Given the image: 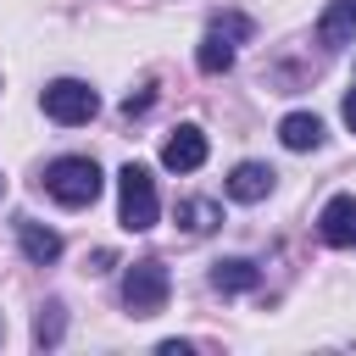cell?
Wrapping results in <instances>:
<instances>
[{"label":"cell","instance_id":"obj_6","mask_svg":"<svg viewBox=\"0 0 356 356\" xmlns=\"http://www.w3.org/2000/svg\"><path fill=\"white\" fill-rule=\"evenodd\" d=\"M206 150H211L206 134H200L195 122H184V128L161 145V167H167V172H195V167H206Z\"/></svg>","mask_w":356,"mask_h":356},{"label":"cell","instance_id":"obj_12","mask_svg":"<svg viewBox=\"0 0 356 356\" xmlns=\"http://www.w3.org/2000/svg\"><path fill=\"white\" fill-rule=\"evenodd\" d=\"M211 284H217L222 295H239V289H250V284H256V267H250L245 256H228V261H217Z\"/></svg>","mask_w":356,"mask_h":356},{"label":"cell","instance_id":"obj_14","mask_svg":"<svg viewBox=\"0 0 356 356\" xmlns=\"http://www.w3.org/2000/svg\"><path fill=\"white\" fill-rule=\"evenodd\" d=\"M33 339H39V345H56V339H61V306H56V300L44 306V317H39V328H33Z\"/></svg>","mask_w":356,"mask_h":356},{"label":"cell","instance_id":"obj_8","mask_svg":"<svg viewBox=\"0 0 356 356\" xmlns=\"http://www.w3.org/2000/svg\"><path fill=\"white\" fill-rule=\"evenodd\" d=\"M317 228H323L328 245H356V195H334V200L323 206Z\"/></svg>","mask_w":356,"mask_h":356},{"label":"cell","instance_id":"obj_13","mask_svg":"<svg viewBox=\"0 0 356 356\" xmlns=\"http://www.w3.org/2000/svg\"><path fill=\"white\" fill-rule=\"evenodd\" d=\"M178 222H184L189 234H206V228L217 222V206H211V200H184V206H178Z\"/></svg>","mask_w":356,"mask_h":356},{"label":"cell","instance_id":"obj_11","mask_svg":"<svg viewBox=\"0 0 356 356\" xmlns=\"http://www.w3.org/2000/svg\"><path fill=\"white\" fill-rule=\"evenodd\" d=\"M278 139H284V150H317V145H323V117L289 111V117L278 122Z\"/></svg>","mask_w":356,"mask_h":356},{"label":"cell","instance_id":"obj_15","mask_svg":"<svg viewBox=\"0 0 356 356\" xmlns=\"http://www.w3.org/2000/svg\"><path fill=\"white\" fill-rule=\"evenodd\" d=\"M345 128H350V134H356V89H350V95H345Z\"/></svg>","mask_w":356,"mask_h":356},{"label":"cell","instance_id":"obj_7","mask_svg":"<svg viewBox=\"0 0 356 356\" xmlns=\"http://www.w3.org/2000/svg\"><path fill=\"white\" fill-rule=\"evenodd\" d=\"M273 178H278V172H273L267 161H239V167L228 172V184H222V189H228V200L256 206V200H267V195H273Z\"/></svg>","mask_w":356,"mask_h":356},{"label":"cell","instance_id":"obj_1","mask_svg":"<svg viewBox=\"0 0 356 356\" xmlns=\"http://www.w3.org/2000/svg\"><path fill=\"white\" fill-rule=\"evenodd\" d=\"M100 167L89 161V156H56L50 167H44V189H50V200L56 206H95L100 200Z\"/></svg>","mask_w":356,"mask_h":356},{"label":"cell","instance_id":"obj_4","mask_svg":"<svg viewBox=\"0 0 356 356\" xmlns=\"http://www.w3.org/2000/svg\"><path fill=\"white\" fill-rule=\"evenodd\" d=\"M167 295H172V278H167V267H161L156 256H145V261L128 267V278H122V306H128L134 317H156V312L167 306Z\"/></svg>","mask_w":356,"mask_h":356},{"label":"cell","instance_id":"obj_9","mask_svg":"<svg viewBox=\"0 0 356 356\" xmlns=\"http://www.w3.org/2000/svg\"><path fill=\"white\" fill-rule=\"evenodd\" d=\"M317 39H323L328 50L350 44V39H356V0H328V11L317 17Z\"/></svg>","mask_w":356,"mask_h":356},{"label":"cell","instance_id":"obj_5","mask_svg":"<svg viewBox=\"0 0 356 356\" xmlns=\"http://www.w3.org/2000/svg\"><path fill=\"white\" fill-rule=\"evenodd\" d=\"M44 117L50 122H61V128H78V122H89L95 111H100V95L83 83V78H56V83H44Z\"/></svg>","mask_w":356,"mask_h":356},{"label":"cell","instance_id":"obj_3","mask_svg":"<svg viewBox=\"0 0 356 356\" xmlns=\"http://www.w3.org/2000/svg\"><path fill=\"white\" fill-rule=\"evenodd\" d=\"M256 33V22L245 17V11H222L211 28H206V39H200V50H195V67L200 72H228L234 67V56H239V44Z\"/></svg>","mask_w":356,"mask_h":356},{"label":"cell","instance_id":"obj_2","mask_svg":"<svg viewBox=\"0 0 356 356\" xmlns=\"http://www.w3.org/2000/svg\"><path fill=\"white\" fill-rule=\"evenodd\" d=\"M117 217H122V228H128V234H145V228H156V217H161V200H156V178H150V167L128 161V167L117 172Z\"/></svg>","mask_w":356,"mask_h":356},{"label":"cell","instance_id":"obj_10","mask_svg":"<svg viewBox=\"0 0 356 356\" xmlns=\"http://www.w3.org/2000/svg\"><path fill=\"white\" fill-rule=\"evenodd\" d=\"M17 245H22V256H28V261H39V267L61 256V234H56V228H44V222H33V217H22V222H17Z\"/></svg>","mask_w":356,"mask_h":356},{"label":"cell","instance_id":"obj_16","mask_svg":"<svg viewBox=\"0 0 356 356\" xmlns=\"http://www.w3.org/2000/svg\"><path fill=\"white\" fill-rule=\"evenodd\" d=\"M0 189H6V178H0Z\"/></svg>","mask_w":356,"mask_h":356}]
</instances>
